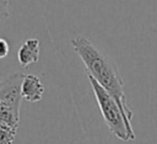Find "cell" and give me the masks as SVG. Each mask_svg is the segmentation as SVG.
I'll list each match as a JSON object with an SVG mask.
<instances>
[{
    "label": "cell",
    "mask_w": 157,
    "mask_h": 144,
    "mask_svg": "<svg viewBox=\"0 0 157 144\" xmlns=\"http://www.w3.org/2000/svg\"><path fill=\"white\" fill-rule=\"evenodd\" d=\"M22 98L28 102H39L44 95V86L40 79L33 74H27L22 81Z\"/></svg>",
    "instance_id": "cell-4"
},
{
    "label": "cell",
    "mask_w": 157,
    "mask_h": 144,
    "mask_svg": "<svg viewBox=\"0 0 157 144\" xmlns=\"http://www.w3.org/2000/svg\"><path fill=\"white\" fill-rule=\"evenodd\" d=\"M87 78H88L90 85L93 90L96 101L98 103L102 117H103L108 129L112 132L113 135H115L120 140H124V142L131 140L128 128H126V124H125V121H124V117H123V113H121L117 101L90 74H87Z\"/></svg>",
    "instance_id": "cell-2"
},
{
    "label": "cell",
    "mask_w": 157,
    "mask_h": 144,
    "mask_svg": "<svg viewBox=\"0 0 157 144\" xmlns=\"http://www.w3.org/2000/svg\"><path fill=\"white\" fill-rule=\"evenodd\" d=\"M25 74L15 73L0 81V103L12 108L20 113L21 100H22V81Z\"/></svg>",
    "instance_id": "cell-3"
},
{
    "label": "cell",
    "mask_w": 157,
    "mask_h": 144,
    "mask_svg": "<svg viewBox=\"0 0 157 144\" xmlns=\"http://www.w3.org/2000/svg\"><path fill=\"white\" fill-rule=\"evenodd\" d=\"M0 124L17 130L18 124H20V113L0 103Z\"/></svg>",
    "instance_id": "cell-6"
},
{
    "label": "cell",
    "mask_w": 157,
    "mask_h": 144,
    "mask_svg": "<svg viewBox=\"0 0 157 144\" xmlns=\"http://www.w3.org/2000/svg\"><path fill=\"white\" fill-rule=\"evenodd\" d=\"M16 137V130L0 124V144H12Z\"/></svg>",
    "instance_id": "cell-7"
},
{
    "label": "cell",
    "mask_w": 157,
    "mask_h": 144,
    "mask_svg": "<svg viewBox=\"0 0 157 144\" xmlns=\"http://www.w3.org/2000/svg\"><path fill=\"white\" fill-rule=\"evenodd\" d=\"M71 47L77 53L80 59L83 62L86 68V74H90L118 103L130 139L136 138L135 132L131 126V119L134 117L132 111L126 103V96L124 91V80L120 76V73L115 63L101 49H98L87 37L76 36L70 41Z\"/></svg>",
    "instance_id": "cell-1"
},
{
    "label": "cell",
    "mask_w": 157,
    "mask_h": 144,
    "mask_svg": "<svg viewBox=\"0 0 157 144\" xmlns=\"http://www.w3.org/2000/svg\"><path fill=\"white\" fill-rule=\"evenodd\" d=\"M9 54V43L6 39L0 38V59L5 58Z\"/></svg>",
    "instance_id": "cell-9"
},
{
    "label": "cell",
    "mask_w": 157,
    "mask_h": 144,
    "mask_svg": "<svg viewBox=\"0 0 157 144\" xmlns=\"http://www.w3.org/2000/svg\"><path fill=\"white\" fill-rule=\"evenodd\" d=\"M17 59L20 65L23 68L29 66L33 63H37L39 59V41L37 38L26 39L17 52Z\"/></svg>",
    "instance_id": "cell-5"
},
{
    "label": "cell",
    "mask_w": 157,
    "mask_h": 144,
    "mask_svg": "<svg viewBox=\"0 0 157 144\" xmlns=\"http://www.w3.org/2000/svg\"><path fill=\"white\" fill-rule=\"evenodd\" d=\"M10 16V1L0 0V23L6 21Z\"/></svg>",
    "instance_id": "cell-8"
}]
</instances>
